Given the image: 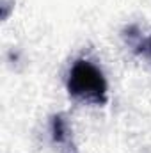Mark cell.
<instances>
[{
    "label": "cell",
    "instance_id": "obj_1",
    "mask_svg": "<svg viewBox=\"0 0 151 153\" xmlns=\"http://www.w3.org/2000/svg\"><path fill=\"white\" fill-rule=\"evenodd\" d=\"M68 93L89 103L107 102V80L103 71L87 59H78L73 62L68 75Z\"/></svg>",
    "mask_w": 151,
    "mask_h": 153
},
{
    "label": "cell",
    "instance_id": "obj_2",
    "mask_svg": "<svg viewBox=\"0 0 151 153\" xmlns=\"http://www.w3.org/2000/svg\"><path fill=\"white\" fill-rule=\"evenodd\" d=\"M52 134H53V141L62 144L68 135H70V128H68V123L62 116H55L53 121H52Z\"/></svg>",
    "mask_w": 151,
    "mask_h": 153
},
{
    "label": "cell",
    "instance_id": "obj_3",
    "mask_svg": "<svg viewBox=\"0 0 151 153\" xmlns=\"http://www.w3.org/2000/svg\"><path fill=\"white\" fill-rule=\"evenodd\" d=\"M142 50H144V52H148V55L151 57V38L146 39V41L142 43Z\"/></svg>",
    "mask_w": 151,
    "mask_h": 153
}]
</instances>
